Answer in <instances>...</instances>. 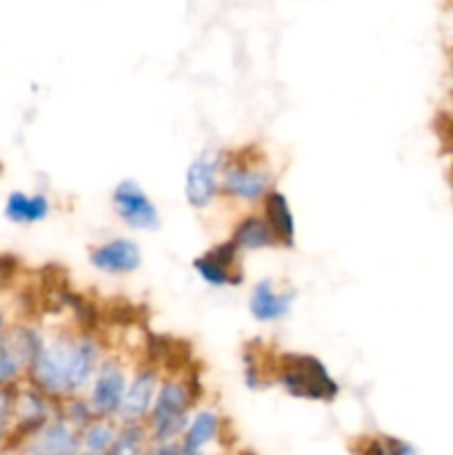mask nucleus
Instances as JSON below:
<instances>
[{
	"instance_id": "f3484780",
	"label": "nucleus",
	"mask_w": 453,
	"mask_h": 455,
	"mask_svg": "<svg viewBox=\"0 0 453 455\" xmlns=\"http://www.w3.org/2000/svg\"><path fill=\"white\" fill-rule=\"evenodd\" d=\"M231 243L238 247L240 253H247L278 247L280 240L275 238L274 229H271L269 222L265 220V216H247L242 218V220L238 222V227L234 229Z\"/></svg>"
},
{
	"instance_id": "5701e85b",
	"label": "nucleus",
	"mask_w": 453,
	"mask_h": 455,
	"mask_svg": "<svg viewBox=\"0 0 453 455\" xmlns=\"http://www.w3.org/2000/svg\"><path fill=\"white\" fill-rule=\"evenodd\" d=\"M4 331H7V318H4V314L0 311V338H3Z\"/></svg>"
},
{
	"instance_id": "b1692460",
	"label": "nucleus",
	"mask_w": 453,
	"mask_h": 455,
	"mask_svg": "<svg viewBox=\"0 0 453 455\" xmlns=\"http://www.w3.org/2000/svg\"><path fill=\"white\" fill-rule=\"evenodd\" d=\"M451 185H453V169H451Z\"/></svg>"
},
{
	"instance_id": "423d86ee",
	"label": "nucleus",
	"mask_w": 453,
	"mask_h": 455,
	"mask_svg": "<svg viewBox=\"0 0 453 455\" xmlns=\"http://www.w3.org/2000/svg\"><path fill=\"white\" fill-rule=\"evenodd\" d=\"M222 163H225L222 151H203L187 167L185 198L198 212L207 209L220 194Z\"/></svg>"
},
{
	"instance_id": "39448f33",
	"label": "nucleus",
	"mask_w": 453,
	"mask_h": 455,
	"mask_svg": "<svg viewBox=\"0 0 453 455\" xmlns=\"http://www.w3.org/2000/svg\"><path fill=\"white\" fill-rule=\"evenodd\" d=\"M44 340L38 329L13 327L0 338V387H16L22 373H27L31 355Z\"/></svg>"
},
{
	"instance_id": "1a4fd4ad",
	"label": "nucleus",
	"mask_w": 453,
	"mask_h": 455,
	"mask_svg": "<svg viewBox=\"0 0 453 455\" xmlns=\"http://www.w3.org/2000/svg\"><path fill=\"white\" fill-rule=\"evenodd\" d=\"M240 251L231 240L216 244L194 260L195 274L211 287H238L244 278L240 267Z\"/></svg>"
},
{
	"instance_id": "4468645a",
	"label": "nucleus",
	"mask_w": 453,
	"mask_h": 455,
	"mask_svg": "<svg viewBox=\"0 0 453 455\" xmlns=\"http://www.w3.org/2000/svg\"><path fill=\"white\" fill-rule=\"evenodd\" d=\"M222 418L213 409H203L189 420L185 434L180 435V451L187 455L203 453L209 447V443L220 438Z\"/></svg>"
},
{
	"instance_id": "f257e3e1",
	"label": "nucleus",
	"mask_w": 453,
	"mask_h": 455,
	"mask_svg": "<svg viewBox=\"0 0 453 455\" xmlns=\"http://www.w3.org/2000/svg\"><path fill=\"white\" fill-rule=\"evenodd\" d=\"M100 342L91 333H56L44 338L27 367V380L47 394L49 398L62 400L78 395L91 382L100 363Z\"/></svg>"
},
{
	"instance_id": "4be33fe9",
	"label": "nucleus",
	"mask_w": 453,
	"mask_h": 455,
	"mask_svg": "<svg viewBox=\"0 0 453 455\" xmlns=\"http://www.w3.org/2000/svg\"><path fill=\"white\" fill-rule=\"evenodd\" d=\"M13 271H16V258L0 256V287L12 278Z\"/></svg>"
},
{
	"instance_id": "f8f14e48",
	"label": "nucleus",
	"mask_w": 453,
	"mask_h": 455,
	"mask_svg": "<svg viewBox=\"0 0 453 455\" xmlns=\"http://www.w3.org/2000/svg\"><path fill=\"white\" fill-rule=\"evenodd\" d=\"M160 376L155 367L138 369L133 380L124 391L123 407H120V422H145L149 418L151 407H154L155 394H158Z\"/></svg>"
},
{
	"instance_id": "9d476101",
	"label": "nucleus",
	"mask_w": 453,
	"mask_h": 455,
	"mask_svg": "<svg viewBox=\"0 0 453 455\" xmlns=\"http://www.w3.org/2000/svg\"><path fill=\"white\" fill-rule=\"evenodd\" d=\"M22 451L43 453V455H69L83 451L80 447V429L71 425L67 418L56 416L44 422L34 435L22 443Z\"/></svg>"
},
{
	"instance_id": "20e7f679",
	"label": "nucleus",
	"mask_w": 453,
	"mask_h": 455,
	"mask_svg": "<svg viewBox=\"0 0 453 455\" xmlns=\"http://www.w3.org/2000/svg\"><path fill=\"white\" fill-rule=\"evenodd\" d=\"M274 189V173L262 164L260 156L251 154H225L220 173V191L240 200V203H258Z\"/></svg>"
},
{
	"instance_id": "a211bd4d",
	"label": "nucleus",
	"mask_w": 453,
	"mask_h": 455,
	"mask_svg": "<svg viewBox=\"0 0 453 455\" xmlns=\"http://www.w3.org/2000/svg\"><path fill=\"white\" fill-rule=\"evenodd\" d=\"M115 434L118 429L111 425V418H93L80 429V447L87 453H111Z\"/></svg>"
},
{
	"instance_id": "0eeeda50",
	"label": "nucleus",
	"mask_w": 453,
	"mask_h": 455,
	"mask_svg": "<svg viewBox=\"0 0 453 455\" xmlns=\"http://www.w3.org/2000/svg\"><path fill=\"white\" fill-rule=\"evenodd\" d=\"M127 385V376L118 360L100 358L91 378V395H89V404L96 418H118Z\"/></svg>"
},
{
	"instance_id": "6ab92c4d",
	"label": "nucleus",
	"mask_w": 453,
	"mask_h": 455,
	"mask_svg": "<svg viewBox=\"0 0 453 455\" xmlns=\"http://www.w3.org/2000/svg\"><path fill=\"white\" fill-rule=\"evenodd\" d=\"M151 440L149 427L145 422H120L115 434V443L111 447V455L118 453H138L147 451V443Z\"/></svg>"
},
{
	"instance_id": "7ed1b4c3",
	"label": "nucleus",
	"mask_w": 453,
	"mask_h": 455,
	"mask_svg": "<svg viewBox=\"0 0 453 455\" xmlns=\"http://www.w3.org/2000/svg\"><path fill=\"white\" fill-rule=\"evenodd\" d=\"M191 387L194 385L178 378H167L160 382L149 420H147L154 443H173L185 434L189 425L191 404L195 400Z\"/></svg>"
},
{
	"instance_id": "f03ea898",
	"label": "nucleus",
	"mask_w": 453,
	"mask_h": 455,
	"mask_svg": "<svg viewBox=\"0 0 453 455\" xmlns=\"http://www.w3.org/2000/svg\"><path fill=\"white\" fill-rule=\"evenodd\" d=\"M278 385L291 398L309 403H333L340 394L338 382L329 376L322 360L306 354H282L275 367Z\"/></svg>"
},
{
	"instance_id": "9b49d317",
	"label": "nucleus",
	"mask_w": 453,
	"mask_h": 455,
	"mask_svg": "<svg viewBox=\"0 0 453 455\" xmlns=\"http://www.w3.org/2000/svg\"><path fill=\"white\" fill-rule=\"evenodd\" d=\"M93 269L109 275H127L140 269L142 251L131 238H114L89 251Z\"/></svg>"
},
{
	"instance_id": "dca6fc26",
	"label": "nucleus",
	"mask_w": 453,
	"mask_h": 455,
	"mask_svg": "<svg viewBox=\"0 0 453 455\" xmlns=\"http://www.w3.org/2000/svg\"><path fill=\"white\" fill-rule=\"evenodd\" d=\"M262 212H265V220L274 229L275 238L284 247H293L296 243V220H293L291 204H289L287 196L278 189H271L269 194L262 198Z\"/></svg>"
},
{
	"instance_id": "2eb2a0df",
	"label": "nucleus",
	"mask_w": 453,
	"mask_h": 455,
	"mask_svg": "<svg viewBox=\"0 0 453 455\" xmlns=\"http://www.w3.org/2000/svg\"><path fill=\"white\" fill-rule=\"evenodd\" d=\"M52 213V200L44 194H25V191H12L4 203V218L13 225H36L47 220Z\"/></svg>"
},
{
	"instance_id": "412c9836",
	"label": "nucleus",
	"mask_w": 453,
	"mask_h": 455,
	"mask_svg": "<svg viewBox=\"0 0 453 455\" xmlns=\"http://www.w3.org/2000/svg\"><path fill=\"white\" fill-rule=\"evenodd\" d=\"M13 400H16V387H0V444L7 443L12 434Z\"/></svg>"
},
{
	"instance_id": "6e6552de",
	"label": "nucleus",
	"mask_w": 453,
	"mask_h": 455,
	"mask_svg": "<svg viewBox=\"0 0 453 455\" xmlns=\"http://www.w3.org/2000/svg\"><path fill=\"white\" fill-rule=\"evenodd\" d=\"M111 204L120 220L138 231H154L160 227V213L142 187L133 180H123L111 194Z\"/></svg>"
},
{
	"instance_id": "aec40b11",
	"label": "nucleus",
	"mask_w": 453,
	"mask_h": 455,
	"mask_svg": "<svg viewBox=\"0 0 453 455\" xmlns=\"http://www.w3.org/2000/svg\"><path fill=\"white\" fill-rule=\"evenodd\" d=\"M60 416L67 418L78 429H83L87 422H91L96 418V413H93L89 400H80L78 395H69V398H65V404L60 407Z\"/></svg>"
},
{
	"instance_id": "ddd939ff",
	"label": "nucleus",
	"mask_w": 453,
	"mask_h": 455,
	"mask_svg": "<svg viewBox=\"0 0 453 455\" xmlns=\"http://www.w3.org/2000/svg\"><path fill=\"white\" fill-rule=\"evenodd\" d=\"M293 302H296L293 289L284 291L275 287L274 280L265 278L253 284L251 296H249V311L258 323H278L291 314Z\"/></svg>"
}]
</instances>
